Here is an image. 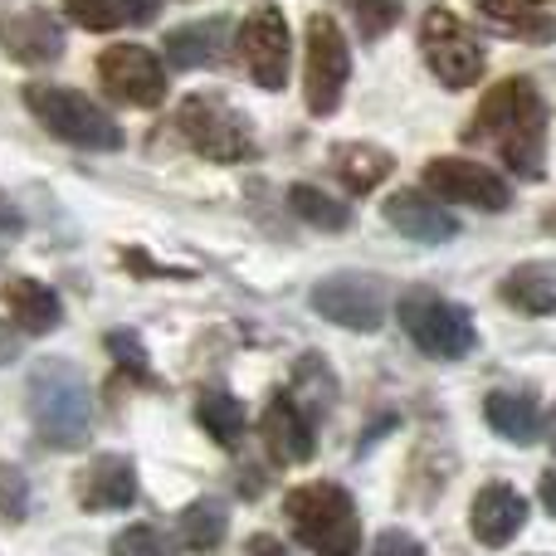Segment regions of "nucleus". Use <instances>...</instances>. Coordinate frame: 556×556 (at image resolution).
Wrapping results in <instances>:
<instances>
[{
    "label": "nucleus",
    "mask_w": 556,
    "mask_h": 556,
    "mask_svg": "<svg viewBox=\"0 0 556 556\" xmlns=\"http://www.w3.org/2000/svg\"><path fill=\"white\" fill-rule=\"evenodd\" d=\"M469 142L489 147L522 181H542L547 176V98L538 93V84L498 78L473 113Z\"/></svg>",
    "instance_id": "1"
},
{
    "label": "nucleus",
    "mask_w": 556,
    "mask_h": 556,
    "mask_svg": "<svg viewBox=\"0 0 556 556\" xmlns=\"http://www.w3.org/2000/svg\"><path fill=\"white\" fill-rule=\"evenodd\" d=\"M29 420L59 450H78L93 430V401H88V381L78 366L68 362H39L29 371Z\"/></svg>",
    "instance_id": "2"
},
{
    "label": "nucleus",
    "mask_w": 556,
    "mask_h": 556,
    "mask_svg": "<svg viewBox=\"0 0 556 556\" xmlns=\"http://www.w3.org/2000/svg\"><path fill=\"white\" fill-rule=\"evenodd\" d=\"M288 528L313 556H356L362 552V513L352 493L337 483H303L283 503Z\"/></svg>",
    "instance_id": "3"
},
{
    "label": "nucleus",
    "mask_w": 556,
    "mask_h": 556,
    "mask_svg": "<svg viewBox=\"0 0 556 556\" xmlns=\"http://www.w3.org/2000/svg\"><path fill=\"white\" fill-rule=\"evenodd\" d=\"M176 132H181L186 147H191L195 156H205V162L235 166V162L260 156L250 117H244L225 93H211V88L181 98V108H176Z\"/></svg>",
    "instance_id": "4"
},
{
    "label": "nucleus",
    "mask_w": 556,
    "mask_h": 556,
    "mask_svg": "<svg viewBox=\"0 0 556 556\" xmlns=\"http://www.w3.org/2000/svg\"><path fill=\"white\" fill-rule=\"evenodd\" d=\"M25 108L45 123V132H54L59 142L84 147V152H123V127L113 113L84 98L78 88H59V84H29L25 88Z\"/></svg>",
    "instance_id": "5"
},
{
    "label": "nucleus",
    "mask_w": 556,
    "mask_h": 556,
    "mask_svg": "<svg viewBox=\"0 0 556 556\" xmlns=\"http://www.w3.org/2000/svg\"><path fill=\"white\" fill-rule=\"evenodd\" d=\"M395 313H401L405 337H410L425 356H434V362H459V356H469L473 346H479L473 313L450 303V298H440L434 288H410Z\"/></svg>",
    "instance_id": "6"
},
{
    "label": "nucleus",
    "mask_w": 556,
    "mask_h": 556,
    "mask_svg": "<svg viewBox=\"0 0 556 556\" xmlns=\"http://www.w3.org/2000/svg\"><path fill=\"white\" fill-rule=\"evenodd\" d=\"M420 54H425V64H430V74L440 78L444 88H454V93H459V88H473L483 78V68H489V54H483V39L473 35V25L444 5L425 10Z\"/></svg>",
    "instance_id": "7"
},
{
    "label": "nucleus",
    "mask_w": 556,
    "mask_h": 556,
    "mask_svg": "<svg viewBox=\"0 0 556 556\" xmlns=\"http://www.w3.org/2000/svg\"><path fill=\"white\" fill-rule=\"evenodd\" d=\"M346 78H352V49L332 15L307 20V59H303V98L313 117H332L342 108Z\"/></svg>",
    "instance_id": "8"
},
{
    "label": "nucleus",
    "mask_w": 556,
    "mask_h": 556,
    "mask_svg": "<svg viewBox=\"0 0 556 556\" xmlns=\"http://www.w3.org/2000/svg\"><path fill=\"white\" fill-rule=\"evenodd\" d=\"M235 45H240V64H244V74H250L254 84L264 88V93H278V88H288V64H293V35H288V20L278 15L274 5L254 10V15L240 25Z\"/></svg>",
    "instance_id": "9"
},
{
    "label": "nucleus",
    "mask_w": 556,
    "mask_h": 556,
    "mask_svg": "<svg viewBox=\"0 0 556 556\" xmlns=\"http://www.w3.org/2000/svg\"><path fill=\"white\" fill-rule=\"evenodd\" d=\"M425 191L450 205H473V211H489V215L513 205V186L498 172H489L483 162H464V156H434L425 166Z\"/></svg>",
    "instance_id": "10"
},
{
    "label": "nucleus",
    "mask_w": 556,
    "mask_h": 556,
    "mask_svg": "<svg viewBox=\"0 0 556 556\" xmlns=\"http://www.w3.org/2000/svg\"><path fill=\"white\" fill-rule=\"evenodd\" d=\"M98 78L117 103L156 108L166 98V64L147 45H113L98 59Z\"/></svg>",
    "instance_id": "11"
},
{
    "label": "nucleus",
    "mask_w": 556,
    "mask_h": 556,
    "mask_svg": "<svg viewBox=\"0 0 556 556\" xmlns=\"http://www.w3.org/2000/svg\"><path fill=\"white\" fill-rule=\"evenodd\" d=\"M313 307L317 317L346 327V332H376L386 317V298L381 283L366 274H332L313 288Z\"/></svg>",
    "instance_id": "12"
},
{
    "label": "nucleus",
    "mask_w": 556,
    "mask_h": 556,
    "mask_svg": "<svg viewBox=\"0 0 556 556\" xmlns=\"http://www.w3.org/2000/svg\"><path fill=\"white\" fill-rule=\"evenodd\" d=\"M0 49H5V59L29 64V68L54 64V59H64V25H59V15L45 5L0 15Z\"/></svg>",
    "instance_id": "13"
},
{
    "label": "nucleus",
    "mask_w": 556,
    "mask_h": 556,
    "mask_svg": "<svg viewBox=\"0 0 556 556\" xmlns=\"http://www.w3.org/2000/svg\"><path fill=\"white\" fill-rule=\"evenodd\" d=\"M528 522V498H522L513 483H483L479 498H473V513H469V528L483 547H508L513 538L522 532Z\"/></svg>",
    "instance_id": "14"
},
{
    "label": "nucleus",
    "mask_w": 556,
    "mask_h": 556,
    "mask_svg": "<svg viewBox=\"0 0 556 556\" xmlns=\"http://www.w3.org/2000/svg\"><path fill=\"white\" fill-rule=\"evenodd\" d=\"M264 450L274 454L278 464H307L317 454V430L313 420H307L303 410L293 405V395L278 391L269 401V410H264Z\"/></svg>",
    "instance_id": "15"
},
{
    "label": "nucleus",
    "mask_w": 556,
    "mask_h": 556,
    "mask_svg": "<svg viewBox=\"0 0 556 556\" xmlns=\"http://www.w3.org/2000/svg\"><path fill=\"white\" fill-rule=\"evenodd\" d=\"M386 220L415 244H450L459 235V220L425 191H395L386 201Z\"/></svg>",
    "instance_id": "16"
},
{
    "label": "nucleus",
    "mask_w": 556,
    "mask_h": 556,
    "mask_svg": "<svg viewBox=\"0 0 556 556\" xmlns=\"http://www.w3.org/2000/svg\"><path fill=\"white\" fill-rule=\"evenodd\" d=\"M78 493H84V508L88 513H123L137 503V469L132 459H123V454H98L93 464L84 469V483H78Z\"/></svg>",
    "instance_id": "17"
},
{
    "label": "nucleus",
    "mask_w": 556,
    "mask_h": 556,
    "mask_svg": "<svg viewBox=\"0 0 556 556\" xmlns=\"http://www.w3.org/2000/svg\"><path fill=\"white\" fill-rule=\"evenodd\" d=\"M473 5L498 35H513L522 45H552L556 35L552 0H473Z\"/></svg>",
    "instance_id": "18"
},
{
    "label": "nucleus",
    "mask_w": 556,
    "mask_h": 556,
    "mask_svg": "<svg viewBox=\"0 0 556 556\" xmlns=\"http://www.w3.org/2000/svg\"><path fill=\"white\" fill-rule=\"evenodd\" d=\"M225 39H230V20L225 15L191 20V25H176L166 35V59H172V68H205L225 54Z\"/></svg>",
    "instance_id": "19"
},
{
    "label": "nucleus",
    "mask_w": 556,
    "mask_h": 556,
    "mask_svg": "<svg viewBox=\"0 0 556 556\" xmlns=\"http://www.w3.org/2000/svg\"><path fill=\"white\" fill-rule=\"evenodd\" d=\"M498 298L528 317H552L556 313V260L518 264V269L498 283Z\"/></svg>",
    "instance_id": "20"
},
{
    "label": "nucleus",
    "mask_w": 556,
    "mask_h": 556,
    "mask_svg": "<svg viewBox=\"0 0 556 556\" xmlns=\"http://www.w3.org/2000/svg\"><path fill=\"white\" fill-rule=\"evenodd\" d=\"M5 303H10L15 327L29 332V337H45L64 323V303H59V293L49 283H39V278H10Z\"/></svg>",
    "instance_id": "21"
},
{
    "label": "nucleus",
    "mask_w": 556,
    "mask_h": 556,
    "mask_svg": "<svg viewBox=\"0 0 556 556\" xmlns=\"http://www.w3.org/2000/svg\"><path fill=\"white\" fill-rule=\"evenodd\" d=\"M332 172L352 195H371L395 172V156L376 142H342L332 147Z\"/></svg>",
    "instance_id": "22"
},
{
    "label": "nucleus",
    "mask_w": 556,
    "mask_h": 556,
    "mask_svg": "<svg viewBox=\"0 0 556 556\" xmlns=\"http://www.w3.org/2000/svg\"><path fill=\"white\" fill-rule=\"evenodd\" d=\"M156 10H162V0H64V15L78 29H98V35L123 25H147V20H156Z\"/></svg>",
    "instance_id": "23"
},
{
    "label": "nucleus",
    "mask_w": 556,
    "mask_h": 556,
    "mask_svg": "<svg viewBox=\"0 0 556 556\" xmlns=\"http://www.w3.org/2000/svg\"><path fill=\"white\" fill-rule=\"evenodd\" d=\"M483 415H489V425L503 434V440L513 444H532L542 434V415H538V401L522 391H493L489 401H483Z\"/></svg>",
    "instance_id": "24"
},
{
    "label": "nucleus",
    "mask_w": 556,
    "mask_h": 556,
    "mask_svg": "<svg viewBox=\"0 0 556 556\" xmlns=\"http://www.w3.org/2000/svg\"><path fill=\"white\" fill-rule=\"evenodd\" d=\"M225 532H230V508H225L220 498H195L191 508H181V518H176V538L191 552H215L225 542Z\"/></svg>",
    "instance_id": "25"
},
{
    "label": "nucleus",
    "mask_w": 556,
    "mask_h": 556,
    "mask_svg": "<svg viewBox=\"0 0 556 556\" xmlns=\"http://www.w3.org/2000/svg\"><path fill=\"white\" fill-rule=\"evenodd\" d=\"M288 395H293V405L307 415V420H317V415L332 410V401H337V381H332V371H327L323 356L307 352L303 362L293 366V386H288Z\"/></svg>",
    "instance_id": "26"
},
{
    "label": "nucleus",
    "mask_w": 556,
    "mask_h": 556,
    "mask_svg": "<svg viewBox=\"0 0 556 556\" xmlns=\"http://www.w3.org/2000/svg\"><path fill=\"white\" fill-rule=\"evenodd\" d=\"M195 420H201V430L211 434L215 444H225V450H235V444L244 440V430H250V415H244V405L235 401L230 391H205L201 405H195Z\"/></svg>",
    "instance_id": "27"
},
{
    "label": "nucleus",
    "mask_w": 556,
    "mask_h": 556,
    "mask_svg": "<svg viewBox=\"0 0 556 556\" xmlns=\"http://www.w3.org/2000/svg\"><path fill=\"white\" fill-rule=\"evenodd\" d=\"M288 211H293L303 225H313V230H327V235L352 230V211H346L337 195L317 191V186H288Z\"/></svg>",
    "instance_id": "28"
},
{
    "label": "nucleus",
    "mask_w": 556,
    "mask_h": 556,
    "mask_svg": "<svg viewBox=\"0 0 556 556\" xmlns=\"http://www.w3.org/2000/svg\"><path fill=\"white\" fill-rule=\"evenodd\" d=\"M342 5L352 10V20H356V29H362L366 45H376V39H386L395 29L405 0H342Z\"/></svg>",
    "instance_id": "29"
},
{
    "label": "nucleus",
    "mask_w": 556,
    "mask_h": 556,
    "mask_svg": "<svg viewBox=\"0 0 556 556\" xmlns=\"http://www.w3.org/2000/svg\"><path fill=\"white\" fill-rule=\"evenodd\" d=\"M29 513V483L15 464H0V518H25Z\"/></svg>",
    "instance_id": "30"
},
{
    "label": "nucleus",
    "mask_w": 556,
    "mask_h": 556,
    "mask_svg": "<svg viewBox=\"0 0 556 556\" xmlns=\"http://www.w3.org/2000/svg\"><path fill=\"white\" fill-rule=\"evenodd\" d=\"M113 556H166V538L156 528H147V522H137V528L113 538Z\"/></svg>",
    "instance_id": "31"
},
{
    "label": "nucleus",
    "mask_w": 556,
    "mask_h": 556,
    "mask_svg": "<svg viewBox=\"0 0 556 556\" xmlns=\"http://www.w3.org/2000/svg\"><path fill=\"white\" fill-rule=\"evenodd\" d=\"M108 352L117 356V366H123V371H137L142 381H152V362H147L142 337H132V332H108Z\"/></svg>",
    "instance_id": "32"
},
{
    "label": "nucleus",
    "mask_w": 556,
    "mask_h": 556,
    "mask_svg": "<svg viewBox=\"0 0 556 556\" xmlns=\"http://www.w3.org/2000/svg\"><path fill=\"white\" fill-rule=\"evenodd\" d=\"M371 556H425V547H420V542L410 538V532L391 528V532H381V538H376Z\"/></svg>",
    "instance_id": "33"
},
{
    "label": "nucleus",
    "mask_w": 556,
    "mask_h": 556,
    "mask_svg": "<svg viewBox=\"0 0 556 556\" xmlns=\"http://www.w3.org/2000/svg\"><path fill=\"white\" fill-rule=\"evenodd\" d=\"M15 235H20V211H15V201L0 191V244H10Z\"/></svg>",
    "instance_id": "34"
},
{
    "label": "nucleus",
    "mask_w": 556,
    "mask_h": 556,
    "mask_svg": "<svg viewBox=\"0 0 556 556\" xmlns=\"http://www.w3.org/2000/svg\"><path fill=\"white\" fill-rule=\"evenodd\" d=\"M244 556H293V552H288L278 538H254V542H250V552H244Z\"/></svg>",
    "instance_id": "35"
},
{
    "label": "nucleus",
    "mask_w": 556,
    "mask_h": 556,
    "mask_svg": "<svg viewBox=\"0 0 556 556\" xmlns=\"http://www.w3.org/2000/svg\"><path fill=\"white\" fill-rule=\"evenodd\" d=\"M15 352H20V337H15V327H5V323H0V366H5V362H15Z\"/></svg>",
    "instance_id": "36"
},
{
    "label": "nucleus",
    "mask_w": 556,
    "mask_h": 556,
    "mask_svg": "<svg viewBox=\"0 0 556 556\" xmlns=\"http://www.w3.org/2000/svg\"><path fill=\"white\" fill-rule=\"evenodd\" d=\"M542 508H547L552 513V518H556V469H547V473H542Z\"/></svg>",
    "instance_id": "37"
},
{
    "label": "nucleus",
    "mask_w": 556,
    "mask_h": 556,
    "mask_svg": "<svg viewBox=\"0 0 556 556\" xmlns=\"http://www.w3.org/2000/svg\"><path fill=\"white\" fill-rule=\"evenodd\" d=\"M547 440H552V450H556V410L547 415Z\"/></svg>",
    "instance_id": "38"
},
{
    "label": "nucleus",
    "mask_w": 556,
    "mask_h": 556,
    "mask_svg": "<svg viewBox=\"0 0 556 556\" xmlns=\"http://www.w3.org/2000/svg\"><path fill=\"white\" fill-rule=\"evenodd\" d=\"M542 225H547V235H556V205L547 211V220H542Z\"/></svg>",
    "instance_id": "39"
}]
</instances>
